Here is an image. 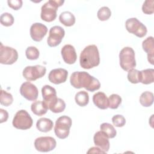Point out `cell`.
<instances>
[{
    "label": "cell",
    "mask_w": 154,
    "mask_h": 154,
    "mask_svg": "<svg viewBox=\"0 0 154 154\" xmlns=\"http://www.w3.org/2000/svg\"><path fill=\"white\" fill-rule=\"evenodd\" d=\"M70 84L75 88H85L93 92L100 87L99 81L86 72H74L70 78Z\"/></svg>",
    "instance_id": "cell-1"
},
{
    "label": "cell",
    "mask_w": 154,
    "mask_h": 154,
    "mask_svg": "<svg viewBox=\"0 0 154 154\" xmlns=\"http://www.w3.org/2000/svg\"><path fill=\"white\" fill-rule=\"evenodd\" d=\"M79 63L82 68L90 69L100 63V56L97 47L95 45L86 46L81 52Z\"/></svg>",
    "instance_id": "cell-2"
},
{
    "label": "cell",
    "mask_w": 154,
    "mask_h": 154,
    "mask_svg": "<svg viewBox=\"0 0 154 154\" xmlns=\"http://www.w3.org/2000/svg\"><path fill=\"white\" fill-rule=\"evenodd\" d=\"M64 1L49 0L45 3L41 8V19L47 22L54 21L57 17V11L59 7L61 6Z\"/></svg>",
    "instance_id": "cell-3"
},
{
    "label": "cell",
    "mask_w": 154,
    "mask_h": 154,
    "mask_svg": "<svg viewBox=\"0 0 154 154\" xmlns=\"http://www.w3.org/2000/svg\"><path fill=\"white\" fill-rule=\"evenodd\" d=\"M120 66L125 71H129L136 66L135 52L131 47L123 48L119 53Z\"/></svg>",
    "instance_id": "cell-4"
},
{
    "label": "cell",
    "mask_w": 154,
    "mask_h": 154,
    "mask_svg": "<svg viewBox=\"0 0 154 154\" xmlns=\"http://www.w3.org/2000/svg\"><path fill=\"white\" fill-rule=\"evenodd\" d=\"M72 123L71 118L67 116H63L58 118L54 127L55 135L60 139L66 138L69 135Z\"/></svg>",
    "instance_id": "cell-5"
},
{
    "label": "cell",
    "mask_w": 154,
    "mask_h": 154,
    "mask_svg": "<svg viewBox=\"0 0 154 154\" xmlns=\"http://www.w3.org/2000/svg\"><path fill=\"white\" fill-rule=\"evenodd\" d=\"M12 124L17 129L26 130L31 128L33 124V120L26 110L21 109L16 113Z\"/></svg>",
    "instance_id": "cell-6"
},
{
    "label": "cell",
    "mask_w": 154,
    "mask_h": 154,
    "mask_svg": "<svg viewBox=\"0 0 154 154\" xmlns=\"http://www.w3.org/2000/svg\"><path fill=\"white\" fill-rule=\"evenodd\" d=\"M125 27L129 32L140 38L145 36L147 32L146 26L136 17L127 19L125 22Z\"/></svg>",
    "instance_id": "cell-7"
},
{
    "label": "cell",
    "mask_w": 154,
    "mask_h": 154,
    "mask_svg": "<svg viewBox=\"0 0 154 154\" xmlns=\"http://www.w3.org/2000/svg\"><path fill=\"white\" fill-rule=\"evenodd\" d=\"M0 46V63L10 65L14 63L18 59L17 51L7 46H4L1 43Z\"/></svg>",
    "instance_id": "cell-8"
},
{
    "label": "cell",
    "mask_w": 154,
    "mask_h": 154,
    "mask_svg": "<svg viewBox=\"0 0 154 154\" xmlns=\"http://www.w3.org/2000/svg\"><path fill=\"white\" fill-rule=\"evenodd\" d=\"M46 72V67L41 65L29 66L24 68L22 75L28 81H32L42 78L45 75Z\"/></svg>",
    "instance_id": "cell-9"
},
{
    "label": "cell",
    "mask_w": 154,
    "mask_h": 154,
    "mask_svg": "<svg viewBox=\"0 0 154 154\" xmlns=\"http://www.w3.org/2000/svg\"><path fill=\"white\" fill-rule=\"evenodd\" d=\"M34 144L37 151L40 152H48L55 148L57 142L53 137H40L35 140Z\"/></svg>",
    "instance_id": "cell-10"
},
{
    "label": "cell",
    "mask_w": 154,
    "mask_h": 154,
    "mask_svg": "<svg viewBox=\"0 0 154 154\" xmlns=\"http://www.w3.org/2000/svg\"><path fill=\"white\" fill-rule=\"evenodd\" d=\"M65 35L64 29L60 26H54L51 28L47 43L50 47H55L59 45Z\"/></svg>",
    "instance_id": "cell-11"
},
{
    "label": "cell",
    "mask_w": 154,
    "mask_h": 154,
    "mask_svg": "<svg viewBox=\"0 0 154 154\" xmlns=\"http://www.w3.org/2000/svg\"><path fill=\"white\" fill-rule=\"evenodd\" d=\"M20 93L24 98L29 101L35 100L38 96L37 87L29 81L25 82L21 85Z\"/></svg>",
    "instance_id": "cell-12"
},
{
    "label": "cell",
    "mask_w": 154,
    "mask_h": 154,
    "mask_svg": "<svg viewBox=\"0 0 154 154\" xmlns=\"http://www.w3.org/2000/svg\"><path fill=\"white\" fill-rule=\"evenodd\" d=\"M42 94L43 102L50 109L57 101L56 90L49 85H45L42 88Z\"/></svg>",
    "instance_id": "cell-13"
},
{
    "label": "cell",
    "mask_w": 154,
    "mask_h": 154,
    "mask_svg": "<svg viewBox=\"0 0 154 154\" xmlns=\"http://www.w3.org/2000/svg\"><path fill=\"white\" fill-rule=\"evenodd\" d=\"M48 28L42 23H34L30 27V35L35 42H40L46 35Z\"/></svg>",
    "instance_id": "cell-14"
},
{
    "label": "cell",
    "mask_w": 154,
    "mask_h": 154,
    "mask_svg": "<svg viewBox=\"0 0 154 154\" xmlns=\"http://www.w3.org/2000/svg\"><path fill=\"white\" fill-rule=\"evenodd\" d=\"M68 76L67 70L62 68L52 69L48 75L49 81L54 84H60L66 81Z\"/></svg>",
    "instance_id": "cell-15"
},
{
    "label": "cell",
    "mask_w": 154,
    "mask_h": 154,
    "mask_svg": "<svg viewBox=\"0 0 154 154\" xmlns=\"http://www.w3.org/2000/svg\"><path fill=\"white\" fill-rule=\"evenodd\" d=\"M61 56L64 61L69 64H74L77 59L75 49L71 45H64L61 50Z\"/></svg>",
    "instance_id": "cell-16"
},
{
    "label": "cell",
    "mask_w": 154,
    "mask_h": 154,
    "mask_svg": "<svg viewBox=\"0 0 154 154\" xmlns=\"http://www.w3.org/2000/svg\"><path fill=\"white\" fill-rule=\"evenodd\" d=\"M93 141L94 144L99 147L105 152H107L109 149V141L108 137L101 131L95 133L93 137Z\"/></svg>",
    "instance_id": "cell-17"
},
{
    "label": "cell",
    "mask_w": 154,
    "mask_h": 154,
    "mask_svg": "<svg viewBox=\"0 0 154 154\" xmlns=\"http://www.w3.org/2000/svg\"><path fill=\"white\" fill-rule=\"evenodd\" d=\"M143 50L147 53V60L152 64H154V42L153 37L149 36L143 40L142 43Z\"/></svg>",
    "instance_id": "cell-18"
},
{
    "label": "cell",
    "mask_w": 154,
    "mask_h": 154,
    "mask_svg": "<svg viewBox=\"0 0 154 154\" xmlns=\"http://www.w3.org/2000/svg\"><path fill=\"white\" fill-rule=\"evenodd\" d=\"M93 102L99 109H106L108 108V98L103 92L99 91L95 93L93 96Z\"/></svg>",
    "instance_id": "cell-19"
},
{
    "label": "cell",
    "mask_w": 154,
    "mask_h": 154,
    "mask_svg": "<svg viewBox=\"0 0 154 154\" xmlns=\"http://www.w3.org/2000/svg\"><path fill=\"white\" fill-rule=\"evenodd\" d=\"M48 109L49 108L47 105L42 100L35 101L31 105V109L32 112L38 116H42L45 114Z\"/></svg>",
    "instance_id": "cell-20"
},
{
    "label": "cell",
    "mask_w": 154,
    "mask_h": 154,
    "mask_svg": "<svg viewBox=\"0 0 154 154\" xmlns=\"http://www.w3.org/2000/svg\"><path fill=\"white\" fill-rule=\"evenodd\" d=\"M54 126L53 122L48 118H41L37 121L36 128L42 132H48L52 130Z\"/></svg>",
    "instance_id": "cell-21"
},
{
    "label": "cell",
    "mask_w": 154,
    "mask_h": 154,
    "mask_svg": "<svg viewBox=\"0 0 154 154\" xmlns=\"http://www.w3.org/2000/svg\"><path fill=\"white\" fill-rule=\"evenodd\" d=\"M60 22L66 26H73L75 23V17L70 11H65L62 12L59 16Z\"/></svg>",
    "instance_id": "cell-22"
},
{
    "label": "cell",
    "mask_w": 154,
    "mask_h": 154,
    "mask_svg": "<svg viewBox=\"0 0 154 154\" xmlns=\"http://www.w3.org/2000/svg\"><path fill=\"white\" fill-rule=\"evenodd\" d=\"M154 69H147L140 71V82L143 84H150L153 82Z\"/></svg>",
    "instance_id": "cell-23"
},
{
    "label": "cell",
    "mask_w": 154,
    "mask_h": 154,
    "mask_svg": "<svg viewBox=\"0 0 154 154\" xmlns=\"http://www.w3.org/2000/svg\"><path fill=\"white\" fill-rule=\"evenodd\" d=\"M140 103L144 107L150 106L153 103V94L150 91L143 92L140 97Z\"/></svg>",
    "instance_id": "cell-24"
},
{
    "label": "cell",
    "mask_w": 154,
    "mask_h": 154,
    "mask_svg": "<svg viewBox=\"0 0 154 154\" xmlns=\"http://www.w3.org/2000/svg\"><path fill=\"white\" fill-rule=\"evenodd\" d=\"M76 103L80 106H86L89 102V96L87 91H80L78 92L75 96Z\"/></svg>",
    "instance_id": "cell-25"
},
{
    "label": "cell",
    "mask_w": 154,
    "mask_h": 154,
    "mask_svg": "<svg viewBox=\"0 0 154 154\" xmlns=\"http://www.w3.org/2000/svg\"><path fill=\"white\" fill-rule=\"evenodd\" d=\"M100 129L108 138H113L116 136L117 131L114 127L108 123H103L100 126Z\"/></svg>",
    "instance_id": "cell-26"
},
{
    "label": "cell",
    "mask_w": 154,
    "mask_h": 154,
    "mask_svg": "<svg viewBox=\"0 0 154 154\" xmlns=\"http://www.w3.org/2000/svg\"><path fill=\"white\" fill-rule=\"evenodd\" d=\"M13 102V97L11 94L7 92L6 91L1 89L0 103L5 106H10Z\"/></svg>",
    "instance_id": "cell-27"
},
{
    "label": "cell",
    "mask_w": 154,
    "mask_h": 154,
    "mask_svg": "<svg viewBox=\"0 0 154 154\" xmlns=\"http://www.w3.org/2000/svg\"><path fill=\"white\" fill-rule=\"evenodd\" d=\"M122 103V97L117 94H112L108 97V108L117 109Z\"/></svg>",
    "instance_id": "cell-28"
},
{
    "label": "cell",
    "mask_w": 154,
    "mask_h": 154,
    "mask_svg": "<svg viewBox=\"0 0 154 154\" xmlns=\"http://www.w3.org/2000/svg\"><path fill=\"white\" fill-rule=\"evenodd\" d=\"M111 16V11L108 7H102L97 11V16L101 21L107 20Z\"/></svg>",
    "instance_id": "cell-29"
},
{
    "label": "cell",
    "mask_w": 154,
    "mask_h": 154,
    "mask_svg": "<svg viewBox=\"0 0 154 154\" xmlns=\"http://www.w3.org/2000/svg\"><path fill=\"white\" fill-rule=\"evenodd\" d=\"M128 79L132 84H137L140 82V71L137 69H131L128 73Z\"/></svg>",
    "instance_id": "cell-30"
},
{
    "label": "cell",
    "mask_w": 154,
    "mask_h": 154,
    "mask_svg": "<svg viewBox=\"0 0 154 154\" xmlns=\"http://www.w3.org/2000/svg\"><path fill=\"white\" fill-rule=\"evenodd\" d=\"M26 58L30 60H35L38 58L40 52L38 49L35 46H29L25 51Z\"/></svg>",
    "instance_id": "cell-31"
},
{
    "label": "cell",
    "mask_w": 154,
    "mask_h": 154,
    "mask_svg": "<svg viewBox=\"0 0 154 154\" xmlns=\"http://www.w3.org/2000/svg\"><path fill=\"white\" fill-rule=\"evenodd\" d=\"M14 20V17L9 13H4L1 15L0 22L3 26H10L13 24Z\"/></svg>",
    "instance_id": "cell-32"
},
{
    "label": "cell",
    "mask_w": 154,
    "mask_h": 154,
    "mask_svg": "<svg viewBox=\"0 0 154 154\" xmlns=\"http://www.w3.org/2000/svg\"><path fill=\"white\" fill-rule=\"evenodd\" d=\"M65 108H66V103L64 102V101L61 98H58L56 103L49 109L52 112L60 113L64 111Z\"/></svg>",
    "instance_id": "cell-33"
},
{
    "label": "cell",
    "mask_w": 154,
    "mask_h": 154,
    "mask_svg": "<svg viewBox=\"0 0 154 154\" xmlns=\"http://www.w3.org/2000/svg\"><path fill=\"white\" fill-rule=\"evenodd\" d=\"M154 1L146 0L142 5V11L146 14H152L154 13Z\"/></svg>",
    "instance_id": "cell-34"
},
{
    "label": "cell",
    "mask_w": 154,
    "mask_h": 154,
    "mask_svg": "<svg viewBox=\"0 0 154 154\" xmlns=\"http://www.w3.org/2000/svg\"><path fill=\"white\" fill-rule=\"evenodd\" d=\"M112 122L115 126L120 128L125 125L126 119L122 115L117 114L112 117Z\"/></svg>",
    "instance_id": "cell-35"
},
{
    "label": "cell",
    "mask_w": 154,
    "mask_h": 154,
    "mask_svg": "<svg viewBox=\"0 0 154 154\" xmlns=\"http://www.w3.org/2000/svg\"><path fill=\"white\" fill-rule=\"evenodd\" d=\"M7 3L10 8L14 10H17L22 7L23 2L22 0H8Z\"/></svg>",
    "instance_id": "cell-36"
},
{
    "label": "cell",
    "mask_w": 154,
    "mask_h": 154,
    "mask_svg": "<svg viewBox=\"0 0 154 154\" xmlns=\"http://www.w3.org/2000/svg\"><path fill=\"white\" fill-rule=\"evenodd\" d=\"M0 114H1V123L5 122L7 120L8 117V113L6 110H4L2 108L0 109Z\"/></svg>",
    "instance_id": "cell-37"
},
{
    "label": "cell",
    "mask_w": 154,
    "mask_h": 154,
    "mask_svg": "<svg viewBox=\"0 0 154 154\" xmlns=\"http://www.w3.org/2000/svg\"><path fill=\"white\" fill-rule=\"evenodd\" d=\"M105 153L106 152H105L104 151H103L102 150H101L100 149L97 147H93L89 149L88 151L87 152V153Z\"/></svg>",
    "instance_id": "cell-38"
}]
</instances>
